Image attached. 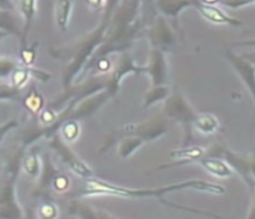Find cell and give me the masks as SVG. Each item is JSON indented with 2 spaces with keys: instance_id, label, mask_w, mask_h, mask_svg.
I'll return each mask as SVG.
<instances>
[{
  "instance_id": "obj_1",
  "label": "cell",
  "mask_w": 255,
  "mask_h": 219,
  "mask_svg": "<svg viewBox=\"0 0 255 219\" xmlns=\"http://www.w3.org/2000/svg\"><path fill=\"white\" fill-rule=\"evenodd\" d=\"M181 191H198L211 193V195H224L225 189L224 186L217 185L213 182H207L203 180H188L184 182H177L172 185L159 186V188H141V189H133V188H125V186H118L107 182V181L99 180V178H89L85 180V188H84L78 197H94V196H111V197H121V199H155L162 204L167 207L178 208V210H187L189 213L200 214L206 217H217L216 214L203 213L198 210H188V208L178 206L174 203H170L166 200L167 195L174 193V192Z\"/></svg>"
},
{
  "instance_id": "obj_2",
  "label": "cell",
  "mask_w": 255,
  "mask_h": 219,
  "mask_svg": "<svg viewBox=\"0 0 255 219\" xmlns=\"http://www.w3.org/2000/svg\"><path fill=\"white\" fill-rule=\"evenodd\" d=\"M144 0H121L111 16L110 25L103 43L91 56L88 63L84 67L81 76H87L95 67L99 59L107 58V55L114 52H125L133 45V41L143 36V12Z\"/></svg>"
},
{
  "instance_id": "obj_3",
  "label": "cell",
  "mask_w": 255,
  "mask_h": 219,
  "mask_svg": "<svg viewBox=\"0 0 255 219\" xmlns=\"http://www.w3.org/2000/svg\"><path fill=\"white\" fill-rule=\"evenodd\" d=\"M121 0H106L105 12L100 19L99 25L92 32L76 40L74 43L63 47H52L50 48V55L52 58L65 62V67L62 70V87L66 89L77 82L78 76H81L84 67L88 63L91 56L99 48L107 33V27L110 25L111 16L116 11L117 5Z\"/></svg>"
},
{
  "instance_id": "obj_4",
  "label": "cell",
  "mask_w": 255,
  "mask_h": 219,
  "mask_svg": "<svg viewBox=\"0 0 255 219\" xmlns=\"http://www.w3.org/2000/svg\"><path fill=\"white\" fill-rule=\"evenodd\" d=\"M26 148L18 145L7 156L4 174L0 180V218L19 219L25 217L22 207L17 200V180L21 160Z\"/></svg>"
},
{
  "instance_id": "obj_5",
  "label": "cell",
  "mask_w": 255,
  "mask_h": 219,
  "mask_svg": "<svg viewBox=\"0 0 255 219\" xmlns=\"http://www.w3.org/2000/svg\"><path fill=\"white\" fill-rule=\"evenodd\" d=\"M169 129H170V120L163 114L155 115L150 119L137 122V123H128V125L122 126L121 129L114 130L107 137L100 152H103L105 149H109L113 144H116L117 140H120L122 137L136 136L140 137L144 142H151L165 136Z\"/></svg>"
},
{
  "instance_id": "obj_6",
  "label": "cell",
  "mask_w": 255,
  "mask_h": 219,
  "mask_svg": "<svg viewBox=\"0 0 255 219\" xmlns=\"http://www.w3.org/2000/svg\"><path fill=\"white\" fill-rule=\"evenodd\" d=\"M162 114L165 115L169 120L177 122L183 126L184 130H185V145H188L189 140H191V131L194 127V122L198 116V112L189 104L188 100L184 98L180 92L170 93L165 100Z\"/></svg>"
},
{
  "instance_id": "obj_7",
  "label": "cell",
  "mask_w": 255,
  "mask_h": 219,
  "mask_svg": "<svg viewBox=\"0 0 255 219\" xmlns=\"http://www.w3.org/2000/svg\"><path fill=\"white\" fill-rule=\"evenodd\" d=\"M47 140H48V145H50L51 149L61 158L62 162L66 164L67 167L72 170L74 174L78 175V177H81L84 180L94 178V170L91 169L88 164L84 162L83 159L78 158L77 155H76V152L67 145V142L62 138V136L59 133L52 134V136L48 137Z\"/></svg>"
},
{
  "instance_id": "obj_8",
  "label": "cell",
  "mask_w": 255,
  "mask_h": 219,
  "mask_svg": "<svg viewBox=\"0 0 255 219\" xmlns=\"http://www.w3.org/2000/svg\"><path fill=\"white\" fill-rule=\"evenodd\" d=\"M143 36L148 38L152 48H159L162 51H170L176 44V36L172 25L166 21L165 16H156L150 25L144 27Z\"/></svg>"
},
{
  "instance_id": "obj_9",
  "label": "cell",
  "mask_w": 255,
  "mask_h": 219,
  "mask_svg": "<svg viewBox=\"0 0 255 219\" xmlns=\"http://www.w3.org/2000/svg\"><path fill=\"white\" fill-rule=\"evenodd\" d=\"M143 73H144V67L136 65L132 55L129 54L128 51L121 52L118 63L111 70V73H109V82H110L109 84V91L113 93V96H116L118 91H120L122 80L125 77L129 76V74H143Z\"/></svg>"
},
{
  "instance_id": "obj_10",
  "label": "cell",
  "mask_w": 255,
  "mask_h": 219,
  "mask_svg": "<svg viewBox=\"0 0 255 219\" xmlns=\"http://www.w3.org/2000/svg\"><path fill=\"white\" fill-rule=\"evenodd\" d=\"M224 54H225L228 62L232 66L233 70L236 71L238 76L242 78V81L244 82L246 88L251 93L255 103V66L250 60L246 59L242 54H235L232 48H227Z\"/></svg>"
},
{
  "instance_id": "obj_11",
  "label": "cell",
  "mask_w": 255,
  "mask_h": 219,
  "mask_svg": "<svg viewBox=\"0 0 255 219\" xmlns=\"http://www.w3.org/2000/svg\"><path fill=\"white\" fill-rule=\"evenodd\" d=\"M144 73L151 78L152 87L166 85L167 82V60L166 52L159 48L151 49L148 63L143 66Z\"/></svg>"
},
{
  "instance_id": "obj_12",
  "label": "cell",
  "mask_w": 255,
  "mask_h": 219,
  "mask_svg": "<svg viewBox=\"0 0 255 219\" xmlns=\"http://www.w3.org/2000/svg\"><path fill=\"white\" fill-rule=\"evenodd\" d=\"M194 7L205 19L213 22L216 25H228V26H242L243 25V22L240 19L233 18L232 15H229L222 10L221 7L216 4H207L200 0H195Z\"/></svg>"
},
{
  "instance_id": "obj_13",
  "label": "cell",
  "mask_w": 255,
  "mask_h": 219,
  "mask_svg": "<svg viewBox=\"0 0 255 219\" xmlns=\"http://www.w3.org/2000/svg\"><path fill=\"white\" fill-rule=\"evenodd\" d=\"M67 214L77 217V218L84 219H106V218H116L113 214L107 213L106 210H102L99 207H94L88 203L83 202L80 199H74L69 203L67 206Z\"/></svg>"
},
{
  "instance_id": "obj_14",
  "label": "cell",
  "mask_w": 255,
  "mask_h": 219,
  "mask_svg": "<svg viewBox=\"0 0 255 219\" xmlns=\"http://www.w3.org/2000/svg\"><path fill=\"white\" fill-rule=\"evenodd\" d=\"M43 167H41V173H40V181L39 186L36 188V191L33 192L34 197H43L45 200H48L50 197V191L52 188V181L55 178V175L59 173L58 170L55 169V166L51 162L50 155L45 153L43 156Z\"/></svg>"
},
{
  "instance_id": "obj_15",
  "label": "cell",
  "mask_w": 255,
  "mask_h": 219,
  "mask_svg": "<svg viewBox=\"0 0 255 219\" xmlns=\"http://www.w3.org/2000/svg\"><path fill=\"white\" fill-rule=\"evenodd\" d=\"M195 0H155L156 10L162 15L172 19L173 25H178V16L188 7H194Z\"/></svg>"
},
{
  "instance_id": "obj_16",
  "label": "cell",
  "mask_w": 255,
  "mask_h": 219,
  "mask_svg": "<svg viewBox=\"0 0 255 219\" xmlns=\"http://www.w3.org/2000/svg\"><path fill=\"white\" fill-rule=\"evenodd\" d=\"M205 149L202 147H194V145H184L181 149H176V151H170V156L176 158L177 160L173 164H162L158 169L165 170L170 169V167H177L181 164H188L191 162H198L200 158L205 156Z\"/></svg>"
},
{
  "instance_id": "obj_17",
  "label": "cell",
  "mask_w": 255,
  "mask_h": 219,
  "mask_svg": "<svg viewBox=\"0 0 255 219\" xmlns=\"http://www.w3.org/2000/svg\"><path fill=\"white\" fill-rule=\"evenodd\" d=\"M17 3V8L19 14L22 15V38H21V45H26L28 44V36L32 25H33V19L36 16V5H37V0H15Z\"/></svg>"
},
{
  "instance_id": "obj_18",
  "label": "cell",
  "mask_w": 255,
  "mask_h": 219,
  "mask_svg": "<svg viewBox=\"0 0 255 219\" xmlns=\"http://www.w3.org/2000/svg\"><path fill=\"white\" fill-rule=\"evenodd\" d=\"M199 164L206 169L210 174H213L214 177H218V178H229L233 175V170L229 164L221 158H214V156H203L200 158Z\"/></svg>"
},
{
  "instance_id": "obj_19",
  "label": "cell",
  "mask_w": 255,
  "mask_h": 219,
  "mask_svg": "<svg viewBox=\"0 0 255 219\" xmlns=\"http://www.w3.org/2000/svg\"><path fill=\"white\" fill-rule=\"evenodd\" d=\"M21 167L25 171V174L30 178H39L43 167V160L40 158L39 148L32 147L29 151H25L21 160Z\"/></svg>"
},
{
  "instance_id": "obj_20",
  "label": "cell",
  "mask_w": 255,
  "mask_h": 219,
  "mask_svg": "<svg viewBox=\"0 0 255 219\" xmlns=\"http://www.w3.org/2000/svg\"><path fill=\"white\" fill-rule=\"evenodd\" d=\"M73 3L72 0H56L54 15H55V23L58 29L62 33H65L69 27V21L72 15Z\"/></svg>"
},
{
  "instance_id": "obj_21",
  "label": "cell",
  "mask_w": 255,
  "mask_h": 219,
  "mask_svg": "<svg viewBox=\"0 0 255 219\" xmlns=\"http://www.w3.org/2000/svg\"><path fill=\"white\" fill-rule=\"evenodd\" d=\"M0 30L8 33L10 36H17L19 40L22 38V26L18 25L17 16L11 10L0 8Z\"/></svg>"
},
{
  "instance_id": "obj_22",
  "label": "cell",
  "mask_w": 255,
  "mask_h": 219,
  "mask_svg": "<svg viewBox=\"0 0 255 219\" xmlns=\"http://www.w3.org/2000/svg\"><path fill=\"white\" fill-rule=\"evenodd\" d=\"M145 142L136 136H125L118 140V155L124 159L133 156V153L139 151Z\"/></svg>"
},
{
  "instance_id": "obj_23",
  "label": "cell",
  "mask_w": 255,
  "mask_h": 219,
  "mask_svg": "<svg viewBox=\"0 0 255 219\" xmlns=\"http://www.w3.org/2000/svg\"><path fill=\"white\" fill-rule=\"evenodd\" d=\"M22 103L23 107L28 110L29 112L33 115V116H39L40 112L44 109L45 100L44 96L37 91V88L32 87L28 95L22 99Z\"/></svg>"
},
{
  "instance_id": "obj_24",
  "label": "cell",
  "mask_w": 255,
  "mask_h": 219,
  "mask_svg": "<svg viewBox=\"0 0 255 219\" xmlns=\"http://www.w3.org/2000/svg\"><path fill=\"white\" fill-rule=\"evenodd\" d=\"M194 127L203 134H213L220 129V120L213 114H198Z\"/></svg>"
},
{
  "instance_id": "obj_25",
  "label": "cell",
  "mask_w": 255,
  "mask_h": 219,
  "mask_svg": "<svg viewBox=\"0 0 255 219\" xmlns=\"http://www.w3.org/2000/svg\"><path fill=\"white\" fill-rule=\"evenodd\" d=\"M170 93H172L170 92V88L167 87V85L152 87L150 91L145 92L144 98H143V107L148 109V107H152V106L161 103V102H165Z\"/></svg>"
},
{
  "instance_id": "obj_26",
  "label": "cell",
  "mask_w": 255,
  "mask_h": 219,
  "mask_svg": "<svg viewBox=\"0 0 255 219\" xmlns=\"http://www.w3.org/2000/svg\"><path fill=\"white\" fill-rule=\"evenodd\" d=\"M30 78H33V66H26L21 63L15 70L12 71V74L8 80H10V84L12 87L22 89Z\"/></svg>"
},
{
  "instance_id": "obj_27",
  "label": "cell",
  "mask_w": 255,
  "mask_h": 219,
  "mask_svg": "<svg viewBox=\"0 0 255 219\" xmlns=\"http://www.w3.org/2000/svg\"><path fill=\"white\" fill-rule=\"evenodd\" d=\"M59 134L62 136V138L69 144V142L76 141L80 136V123L78 120H66L65 123H62V126L59 127Z\"/></svg>"
},
{
  "instance_id": "obj_28",
  "label": "cell",
  "mask_w": 255,
  "mask_h": 219,
  "mask_svg": "<svg viewBox=\"0 0 255 219\" xmlns=\"http://www.w3.org/2000/svg\"><path fill=\"white\" fill-rule=\"evenodd\" d=\"M21 65V62L14 59L11 56H0V80L10 78L12 71Z\"/></svg>"
},
{
  "instance_id": "obj_29",
  "label": "cell",
  "mask_w": 255,
  "mask_h": 219,
  "mask_svg": "<svg viewBox=\"0 0 255 219\" xmlns=\"http://www.w3.org/2000/svg\"><path fill=\"white\" fill-rule=\"evenodd\" d=\"M21 99H22L21 89L14 88L10 82L0 84V100H3V102H18Z\"/></svg>"
},
{
  "instance_id": "obj_30",
  "label": "cell",
  "mask_w": 255,
  "mask_h": 219,
  "mask_svg": "<svg viewBox=\"0 0 255 219\" xmlns=\"http://www.w3.org/2000/svg\"><path fill=\"white\" fill-rule=\"evenodd\" d=\"M39 47V41H34L33 44H26V45H21V51H19V56H21V63L26 66H33L34 60H36V49Z\"/></svg>"
},
{
  "instance_id": "obj_31",
  "label": "cell",
  "mask_w": 255,
  "mask_h": 219,
  "mask_svg": "<svg viewBox=\"0 0 255 219\" xmlns=\"http://www.w3.org/2000/svg\"><path fill=\"white\" fill-rule=\"evenodd\" d=\"M58 214H59V210L56 207V204L54 202H51L50 199L48 200H45L39 208V215L41 218L44 219H54L58 217Z\"/></svg>"
},
{
  "instance_id": "obj_32",
  "label": "cell",
  "mask_w": 255,
  "mask_h": 219,
  "mask_svg": "<svg viewBox=\"0 0 255 219\" xmlns=\"http://www.w3.org/2000/svg\"><path fill=\"white\" fill-rule=\"evenodd\" d=\"M18 126H19V120L17 118H11V119H7L4 122H1L0 123V144L6 138L7 134L10 131L14 130V129H17Z\"/></svg>"
},
{
  "instance_id": "obj_33",
  "label": "cell",
  "mask_w": 255,
  "mask_h": 219,
  "mask_svg": "<svg viewBox=\"0 0 255 219\" xmlns=\"http://www.w3.org/2000/svg\"><path fill=\"white\" fill-rule=\"evenodd\" d=\"M52 188L55 189L56 192H66L69 188H70V180L67 178L66 175L61 174V173H58L55 175V178L52 181Z\"/></svg>"
},
{
  "instance_id": "obj_34",
  "label": "cell",
  "mask_w": 255,
  "mask_h": 219,
  "mask_svg": "<svg viewBox=\"0 0 255 219\" xmlns=\"http://www.w3.org/2000/svg\"><path fill=\"white\" fill-rule=\"evenodd\" d=\"M255 0H220V4L225 5L228 8H232V10H238L246 5L254 4Z\"/></svg>"
},
{
  "instance_id": "obj_35",
  "label": "cell",
  "mask_w": 255,
  "mask_h": 219,
  "mask_svg": "<svg viewBox=\"0 0 255 219\" xmlns=\"http://www.w3.org/2000/svg\"><path fill=\"white\" fill-rule=\"evenodd\" d=\"M232 47H255V38L244 40V41H236L232 44Z\"/></svg>"
},
{
  "instance_id": "obj_36",
  "label": "cell",
  "mask_w": 255,
  "mask_h": 219,
  "mask_svg": "<svg viewBox=\"0 0 255 219\" xmlns=\"http://www.w3.org/2000/svg\"><path fill=\"white\" fill-rule=\"evenodd\" d=\"M0 8H7V10L14 11L12 0H0Z\"/></svg>"
},
{
  "instance_id": "obj_37",
  "label": "cell",
  "mask_w": 255,
  "mask_h": 219,
  "mask_svg": "<svg viewBox=\"0 0 255 219\" xmlns=\"http://www.w3.org/2000/svg\"><path fill=\"white\" fill-rule=\"evenodd\" d=\"M87 3L89 5H92L94 8H100V7H103L106 3V0H87Z\"/></svg>"
},
{
  "instance_id": "obj_38",
  "label": "cell",
  "mask_w": 255,
  "mask_h": 219,
  "mask_svg": "<svg viewBox=\"0 0 255 219\" xmlns=\"http://www.w3.org/2000/svg\"><path fill=\"white\" fill-rule=\"evenodd\" d=\"M247 60H250L255 66V52H249V54H242Z\"/></svg>"
},
{
  "instance_id": "obj_39",
  "label": "cell",
  "mask_w": 255,
  "mask_h": 219,
  "mask_svg": "<svg viewBox=\"0 0 255 219\" xmlns=\"http://www.w3.org/2000/svg\"><path fill=\"white\" fill-rule=\"evenodd\" d=\"M7 37H10V34L6 32H3V30H0V41H3V40Z\"/></svg>"
},
{
  "instance_id": "obj_40",
  "label": "cell",
  "mask_w": 255,
  "mask_h": 219,
  "mask_svg": "<svg viewBox=\"0 0 255 219\" xmlns=\"http://www.w3.org/2000/svg\"><path fill=\"white\" fill-rule=\"evenodd\" d=\"M203 3H207V4H216V3H220V0H200Z\"/></svg>"
},
{
  "instance_id": "obj_41",
  "label": "cell",
  "mask_w": 255,
  "mask_h": 219,
  "mask_svg": "<svg viewBox=\"0 0 255 219\" xmlns=\"http://www.w3.org/2000/svg\"><path fill=\"white\" fill-rule=\"evenodd\" d=\"M253 195H254V202H253V206H255V189L254 192H253Z\"/></svg>"
}]
</instances>
